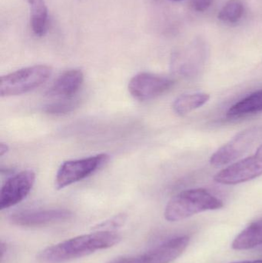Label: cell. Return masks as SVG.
Here are the masks:
<instances>
[{
	"label": "cell",
	"instance_id": "6da1fadb",
	"mask_svg": "<svg viewBox=\"0 0 262 263\" xmlns=\"http://www.w3.org/2000/svg\"><path fill=\"white\" fill-rule=\"evenodd\" d=\"M122 237L115 231H96L63 241L42 250L40 263H64L89 256L119 243Z\"/></svg>",
	"mask_w": 262,
	"mask_h": 263
},
{
	"label": "cell",
	"instance_id": "9a60e30c",
	"mask_svg": "<svg viewBox=\"0 0 262 263\" xmlns=\"http://www.w3.org/2000/svg\"><path fill=\"white\" fill-rule=\"evenodd\" d=\"M245 6L241 0H229L220 9L218 18L228 24H235L243 18Z\"/></svg>",
	"mask_w": 262,
	"mask_h": 263
},
{
	"label": "cell",
	"instance_id": "5b68a950",
	"mask_svg": "<svg viewBox=\"0 0 262 263\" xmlns=\"http://www.w3.org/2000/svg\"><path fill=\"white\" fill-rule=\"evenodd\" d=\"M189 242V236H177L163 242L146 253L133 256H121L108 263H170L186 251Z\"/></svg>",
	"mask_w": 262,
	"mask_h": 263
},
{
	"label": "cell",
	"instance_id": "ac0fdd59",
	"mask_svg": "<svg viewBox=\"0 0 262 263\" xmlns=\"http://www.w3.org/2000/svg\"><path fill=\"white\" fill-rule=\"evenodd\" d=\"M213 0H191V4L194 10L203 12L209 9L212 6Z\"/></svg>",
	"mask_w": 262,
	"mask_h": 263
},
{
	"label": "cell",
	"instance_id": "9c48e42d",
	"mask_svg": "<svg viewBox=\"0 0 262 263\" xmlns=\"http://www.w3.org/2000/svg\"><path fill=\"white\" fill-rule=\"evenodd\" d=\"M35 174L32 170H24L11 176L0 191V209L10 208L27 197L35 184Z\"/></svg>",
	"mask_w": 262,
	"mask_h": 263
},
{
	"label": "cell",
	"instance_id": "52a82bcc",
	"mask_svg": "<svg viewBox=\"0 0 262 263\" xmlns=\"http://www.w3.org/2000/svg\"><path fill=\"white\" fill-rule=\"evenodd\" d=\"M262 176V144L255 154L231 164L216 173L214 179L223 185H238Z\"/></svg>",
	"mask_w": 262,
	"mask_h": 263
},
{
	"label": "cell",
	"instance_id": "7402d4cb",
	"mask_svg": "<svg viewBox=\"0 0 262 263\" xmlns=\"http://www.w3.org/2000/svg\"><path fill=\"white\" fill-rule=\"evenodd\" d=\"M232 263H262V260H255V261H241V262H235Z\"/></svg>",
	"mask_w": 262,
	"mask_h": 263
},
{
	"label": "cell",
	"instance_id": "277c9868",
	"mask_svg": "<svg viewBox=\"0 0 262 263\" xmlns=\"http://www.w3.org/2000/svg\"><path fill=\"white\" fill-rule=\"evenodd\" d=\"M109 159V155L101 153L83 159L63 162L56 173L55 187L58 190H62L83 180L103 168Z\"/></svg>",
	"mask_w": 262,
	"mask_h": 263
},
{
	"label": "cell",
	"instance_id": "d6986e66",
	"mask_svg": "<svg viewBox=\"0 0 262 263\" xmlns=\"http://www.w3.org/2000/svg\"><path fill=\"white\" fill-rule=\"evenodd\" d=\"M29 4V7H36V6H45L44 0H27Z\"/></svg>",
	"mask_w": 262,
	"mask_h": 263
},
{
	"label": "cell",
	"instance_id": "603a6c76",
	"mask_svg": "<svg viewBox=\"0 0 262 263\" xmlns=\"http://www.w3.org/2000/svg\"><path fill=\"white\" fill-rule=\"evenodd\" d=\"M172 1H181V0H172Z\"/></svg>",
	"mask_w": 262,
	"mask_h": 263
},
{
	"label": "cell",
	"instance_id": "7c38bea8",
	"mask_svg": "<svg viewBox=\"0 0 262 263\" xmlns=\"http://www.w3.org/2000/svg\"><path fill=\"white\" fill-rule=\"evenodd\" d=\"M262 245V218L249 224L234 239L232 247L235 250H249Z\"/></svg>",
	"mask_w": 262,
	"mask_h": 263
},
{
	"label": "cell",
	"instance_id": "ffe728a7",
	"mask_svg": "<svg viewBox=\"0 0 262 263\" xmlns=\"http://www.w3.org/2000/svg\"><path fill=\"white\" fill-rule=\"evenodd\" d=\"M9 145L7 144L1 142L0 143V156L3 157L4 155H6L9 152Z\"/></svg>",
	"mask_w": 262,
	"mask_h": 263
},
{
	"label": "cell",
	"instance_id": "7a4b0ae2",
	"mask_svg": "<svg viewBox=\"0 0 262 263\" xmlns=\"http://www.w3.org/2000/svg\"><path fill=\"white\" fill-rule=\"evenodd\" d=\"M223 201L204 189H190L180 192L172 198L165 209V219L178 222L198 213L220 210Z\"/></svg>",
	"mask_w": 262,
	"mask_h": 263
},
{
	"label": "cell",
	"instance_id": "30bf717a",
	"mask_svg": "<svg viewBox=\"0 0 262 263\" xmlns=\"http://www.w3.org/2000/svg\"><path fill=\"white\" fill-rule=\"evenodd\" d=\"M73 217L70 210L65 209L24 210L11 215V223L18 227H38L66 222Z\"/></svg>",
	"mask_w": 262,
	"mask_h": 263
},
{
	"label": "cell",
	"instance_id": "4fadbf2b",
	"mask_svg": "<svg viewBox=\"0 0 262 263\" xmlns=\"http://www.w3.org/2000/svg\"><path fill=\"white\" fill-rule=\"evenodd\" d=\"M260 112H262V89L247 96L229 108L227 117L239 118Z\"/></svg>",
	"mask_w": 262,
	"mask_h": 263
},
{
	"label": "cell",
	"instance_id": "3957f363",
	"mask_svg": "<svg viewBox=\"0 0 262 263\" xmlns=\"http://www.w3.org/2000/svg\"><path fill=\"white\" fill-rule=\"evenodd\" d=\"M52 72L50 66L35 65L3 76L0 78V96L15 97L31 92L47 81Z\"/></svg>",
	"mask_w": 262,
	"mask_h": 263
},
{
	"label": "cell",
	"instance_id": "8fae6325",
	"mask_svg": "<svg viewBox=\"0 0 262 263\" xmlns=\"http://www.w3.org/2000/svg\"><path fill=\"white\" fill-rule=\"evenodd\" d=\"M84 81V74L80 69H69L63 72L49 88L46 96L67 100L72 99L79 90Z\"/></svg>",
	"mask_w": 262,
	"mask_h": 263
},
{
	"label": "cell",
	"instance_id": "2e32d148",
	"mask_svg": "<svg viewBox=\"0 0 262 263\" xmlns=\"http://www.w3.org/2000/svg\"><path fill=\"white\" fill-rule=\"evenodd\" d=\"M78 106V100H73L72 98L67 99L46 105L43 107V111L51 115H64L72 112Z\"/></svg>",
	"mask_w": 262,
	"mask_h": 263
},
{
	"label": "cell",
	"instance_id": "ba28073f",
	"mask_svg": "<svg viewBox=\"0 0 262 263\" xmlns=\"http://www.w3.org/2000/svg\"><path fill=\"white\" fill-rule=\"evenodd\" d=\"M174 84L175 82L171 79L149 72H141L131 79L128 88L134 99L147 101L169 92Z\"/></svg>",
	"mask_w": 262,
	"mask_h": 263
},
{
	"label": "cell",
	"instance_id": "5bb4252c",
	"mask_svg": "<svg viewBox=\"0 0 262 263\" xmlns=\"http://www.w3.org/2000/svg\"><path fill=\"white\" fill-rule=\"evenodd\" d=\"M210 100V96L205 92L183 94L175 99L172 109L177 115L186 116L204 106Z\"/></svg>",
	"mask_w": 262,
	"mask_h": 263
},
{
	"label": "cell",
	"instance_id": "8992f818",
	"mask_svg": "<svg viewBox=\"0 0 262 263\" xmlns=\"http://www.w3.org/2000/svg\"><path fill=\"white\" fill-rule=\"evenodd\" d=\"M261 136L262 126H252L240 132L211 156V165L221 167L235 162L243 156Z\"/></svg>",
	"mask_w": 262,
	"mask_h": 263
},
{
	"label": "cell",
	"instance_id": "44dd1931",
	"mask_svg": "<svg viewBox=\"0 0 262 263\" xmlns=\"http://www.w3.org/2000/svg\"><path fill=\"white\" fill-rule=\"evenodd\" d=\"M0 252H1V262H3L5 257V253L7 252V247L6 244L1 242V247H0Z\"/></svg>",
	"mask_w": 262,
	"mask_h": 263
},
{
	"label": "cell",
	"instance_id": "e0dca14e",
	"mask_svg": "<svg viewBox=\"0 0 262 263\" xmlns=\"http://www.w3.org/2000/svg\"><path fill=\"white\" fill-rule=\"evenodd\" d=\"M126 220H127L126 214L120 213L95 226L93 230L96 231H114L124 226Z\"/></svg>",
	"mask_w": 262,
	"mask_h": 263
}]
</instances>
